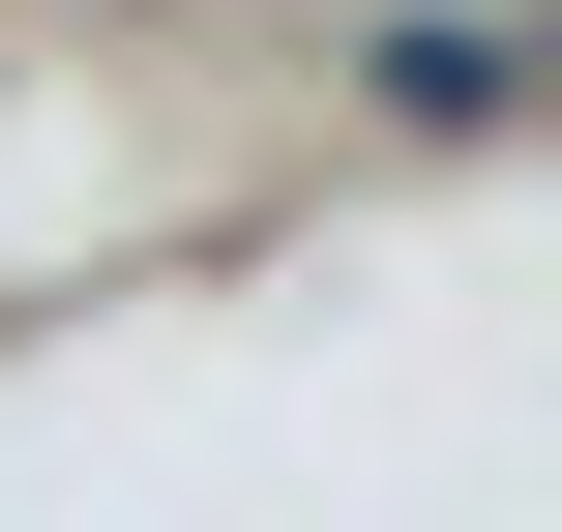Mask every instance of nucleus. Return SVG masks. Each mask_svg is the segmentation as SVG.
Wrapping results in <instances>:
<instances>
[{"label": "nucleus", "instance_id": "1", "mask_svg": "<svg viewBox=\"0 0 562 532\" xmlns=\"http://www.w3.org/2000/svg\"><path fill=\"white\" fill-rule=\"evenodd\" d=\"M356 89H385V118H504V89H533V59H504V30H445V0H415V30H385V59H356Z\"/></svg>", "mask_w": 562, "mask_h": 532}]
</instances>
